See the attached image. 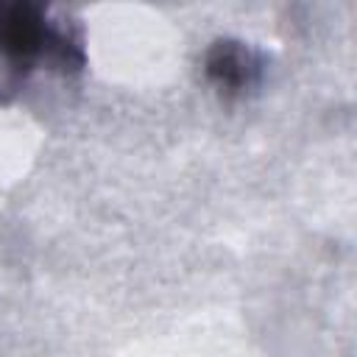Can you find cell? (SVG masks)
<instances>
[{"label": "cell", "mask_w": 357, "mask_h": 357, "mask_svg": "<svg viewBox=\"0 0 357 357\" xmlns=\"http://www.w3.org/2000/svg\"><path fill=\"white\" fill-rule=\"evenodd\" d=\"M81 39L47 8L33 3H0V106L8 103L36 70H81Z\"/></svg>", "instance_id": "1"}, {"label": "cell", "mask_w": 357, "mask_h": 357, "mask_svg": "<svg viewBox=\"0 0 357 357\" xmlns=\"http://www.w3.org/2000/svg\"><path fill=\"white\" fill-rule=\"evenodd\" d=\"M259 56L248 50L243 42H215L206 53V75L223 92H243L257 81Z\"/></svg>", "instance_id": "2"}]
</instances>
